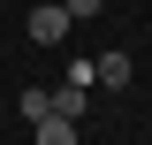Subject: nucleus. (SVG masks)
I'll list each match as a JSON object with an SVG mask.
<instances>
[{"instance_id":"f257e3e1","label":"nucleus","mask_w":152,"mask_h":145,"mask_svg":"<svg viewBox=\"0 0 152 145\" xmlns=\"http://www.w3.org/2000/svg\"><path fill=\"white\" fill-rule=\"evenodd\" d=\"M69 8H61V0H38V8H31V16H23V31H31L38 38V46H61V38H69Z\"/></svg>"},{"instance_id":"f03ea898","label":"nucleus","mask_w":152,"mask_h":145,"mask_svg":"<svg viewBox=\"0 0 152 145\" xmlns=\"http://www.w3.org/2000/svg\"><path fill=\"white\" fill-rule=\"evenodd\" d=\"M91 84H129V54H122V46L99 54V61H91Z\"/></svg>"},{"instance_id":"7ed1b4c3","label":"nucleus","mask_w":152,"mask_h":145,"mask_svg":"<svg viewBox=\"0 0 152 145\" xmlns=\"http://www.w3.org/2000/svg\"><path fill=\"white\" fill-rule=\"evenodd\" d=\"M38 145H76V122H69V115H38Z\"/></svg>"},{"instance_id":"20e7f679","label":"nucleus","mask_w":152,"mask_h":145,"mask_svg":"<svg viewBox=\"0 0 152 145\" xmlns=\"http://www.w3.org/2000/svg\"><path fill=\"white\" fill-rule=\"evenodd\" d=\"M15 107H23V122H38V115H53V92H38V84H23V92H15Z\"/></svg>"},{"instance_id":"39448f33","label":"nucleus","mask_w":152,"mask_h":145,"mask_svg":"<svg viewBox=\"0 0 152 145\" xmlns=\"http://www.w3.org/2000/svg\"><path fill=\"white\" fill-rule=\"evenodd\" d=\"M61 8H69V16L84 23V16H99V8H107V0H61Z\"/></svg>"}]
</instances>
